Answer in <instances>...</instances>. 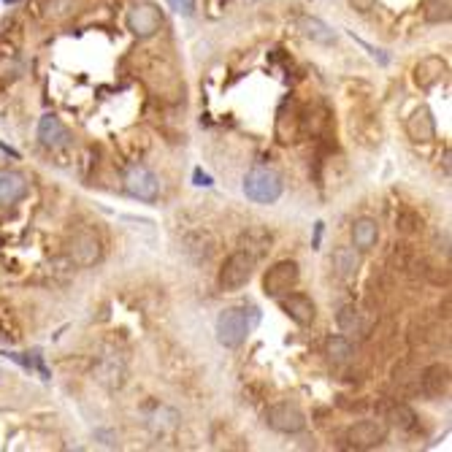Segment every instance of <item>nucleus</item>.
<instances>
[{
    "label": "nucleus",
    "mask_w": 452,
    "mask_h": 452,
    "mask_svg": "<svg viewBox=\"0 0 452 452\" xmlns=\"http://www.w3.org/2000/svg\"><path fill=\"white\" fill-rule=\"evenodd\" d=\"M244 195L255 204H276L279 195H282V176L274 171V168H266V165H255L244 176Z\"/></svg>",
    "instance_id": "nucleus-1"
},
{
    "label": "nucleus",
    "mask_w": 452,
    "mask_h": 452,
    "mask_svg": "<svg viewBox=\"0 0 452 452\" xmlns=\"http://www.w3.org/2000/svg\"><path fill=\"white\" fill-rule=\"evenodd\" d=\"M252 323L249 320V311L244 306H230L225 309L220 317H217V341L227 347V350H236L247 341L249 330H252Z\"/></svg>",
    "instance_id": "nucleus-2"
},
{
    "label": "nucleus",
    "mask_w": 452,
    "mask_h": 452,
    "mask_svg": "<svg viewBox=\"0 0 452 452\" xmlns=\"http://www.w3.org/2000/svg\"><path fill=\"white\" fill-rule=\"evenodd\" d=\"M252 274H255V255L247 252V249H239V252H233L223 263L217 282H220V288L225 290V292H233V290L244 288L252 279Z\"/></svg>",
    "instance_id": "nucleus-3"
},
{
    "label": "nucleus",
    "mask_w": 452,
    "mask_h": 452,
    "mask_svg": "<svg viewBox=\"0 0 452 452\" xmlns=\"http://www.w3.org/2000/svg\"><path fill=\"white\" fill-rule=\"evenodd\" d=\"M298 276H301V271H298L295 260H279L276 266H271L266 271V276H263V292H266L268 298H282L285 292L295 290Z\"/></svg>",
    "instance_id": "nucleus-4"
},
{
    "label": "nucleus",
    "mask_w": 452,
    "mask_h": 452,
    "mask_svg": "<svg viewBox=\"0 0 452 452\" xmlns=\"http://www.w3.org/2000/svg\"><path fill=\"white\" fill-rule=\"evenodd\" d=\"M385 439H388V428L376 420H360L344 433V444L350 450H374V447H382Z\"/></svg>",
    "instance_id": "nucleus-5"
},
{
    "label": "nucleus",
    "mask_w": 452,
    "mask_h": 452,
    "mask_svg": "<svg viewBox=\"0 0 452 452\" xmlns=\"http://www.w3.org/2000/svg\"><path fill=\"white\" fill-rule=\"evenodd\" d=\"M125 190L144 204H155L160 195V182L146 165H130L125 174Z\"/></svg>",
    "instance_id": "nucleus-6"
},
{
    "label": "nucleus",
    "mask_w": 452,
    "mask_h": 452,
    "mask_svg": "<svg viewBox=\"0 0 452 452\" xmlns=\"http://www.w3.org/2000/svg\"><path fill=\"white\" fill-rule=\"evenodd\" d=\"M266 423L279 433H301L306 428V414L301 411L298 404H290V401H279L274 407H268L266 411Z\"/></svg>",
    "instance_id": "nucleus-7"
},
{
    "label": "nucleus",
    "mask_w": 452,
    "mask_h": 452,
    "mask_svg": "<svg viewBox=\"0 0 452 452\" xmlns=\"http://www.w3.org/2000/svg\"><path fill=\"white\" fill-rule=\"evenodd\" d=\"M127 27H130L133 36L149 38V36H155V33L163 27V17H160V11H157L155 6L141 3V6L130 8V14H127Z\"/></svg>",
    "instance_id": "nucleus-8"
},
{
    "label": "nucleus",
    "mask_w": 452,
    "mask_h": 452,
    "mask_svg": "<svg viewBox=\"0 0 452 452\" xmlns=\"http://www.w3.org/2000/svg\"><path fill=\"white\" fill-rule=\"evenodd\" d=\"M450 388H452L450 366H444V363H433V366H428V369L423 371V376H420V390H423L425 398H431V401L447 398V395H450Z\"/></svg>",
    "instance_id": "nucleus-9"
},
{
    "label": "nucleus",
    "mask_w": 452,
    "mask_h": 452,
    "mask_svg": "<svg viewBox=\"0 0 452 452\" xmlns=\"http://www.w3.org/2000/svg\"><path fill=\"white\" fill-rule=\"evenodd\" d=\"M279 304L285 309V314L290 320H295L298 325H311L314 317H317V306H314V301L309 298L306 292H285L279 298Z\"/></svg>",
    "instance_id": "nucleus-10"
},
{
    "label": "nucleus",
    "mask_w": 452,
    "mask_h": 452,
    "mask_svg": "<svg viewBox=\"0 0 452 452\" xmlns=\"http://www.w3.org/2000/svg\"><path fill=\"white\" fill-rule=\"evenodd\" d=\"M38 141H41L46 149H60V146H68L71 133H68V127L60 122V117L43 114L41 120H38Z\"/></svg>",
    "instance_id": "nucleus-11"
},
{
    "label": "nucleus",
    "mask_w": 452,
    "mask_h": 452,
    "mask_svg": "<svg viewBox=\"0 0 452 452\" xmlns=\"http://www.w3.org/2000/svg\"><path fill=\"white\" fill-rule=\"evenodd\" d=\"M407 133H409L411 141H433L436 139V120H433L431 108L428 106H420L409 120H407Z\"/></svg>",
    "instance_id": "nucleus-12"
},
{
    "label": "nucleus",
    "mask_w": 452,
    "mask_h": 452,
    "mask_svg": "<svg viewBox=\"0 0 452 452\" xmlns=\"http://www.w3.org/2000/svg\"><path fill=\"white\" fill-rule=\"evenodd\" d=\"M376 409L382 414V420H388L395 428H404V431H414L417 428V414L407 404H401V401H379Z\"/></svg>",
    "instance_id": "nucleus-13"
},
{
    "label": "nucleus",
    "mask_w": 452,
    "mask_h": 452,
    "mask_svg": "<svg viewBox=\"0 0 452 452\" xmlns=\"http://www.w3.org/2000/svg\"><path fill=\"white\" fill-rule=\"evenodd\" d=\"M27 195V179L20 171H0V204H17Z\"/></svg>",
    "instance_id": "nucleus-14"
},
{
    "label": "nucleus",
    "mask_w": 452,
    "mask_h": 452,
    "mask_svg": "<svg viewBox=\"0 0 452 452\" xmlns=\"http://www.w3.org/2000/svg\"><path fill=\"white\" fill-rule=\"evenodd\" d=\"M444 73H447V62L442 57H425L414 68V82L420 84L423 90H431L433 84H439L444 79Z\"/></svg>",
    "instance_id": "nucleus-15"
},
{
    "label": "nucleus",
    "mask_w": 452,
    "mask_h": 452,
    "mask_svg": "<svg viewBox=\"0 0 452 452\" xmlns=\"http://www.w3.org/2000/svg\"><path fill=\"white\" fill-rule=\"evenodd\" d=\"M71 255H73V260H76V263L90 266V263H95V260L101 257V244H98V239H95V236H90V233H79V236L73 239V244H71Z\"/></svg>",
    "instance_id": "nucleus-16"
},
{
    "label": "nucleus",
    "mask_w": 452,
    "mask_h": 452,
    "mask_svg": "<svg viewBox=\"0 0 452 452\" xmlns=\"http://www.w3.org/2000/svg\"><path fill=\"white\" fill-rule=\"evenodd\" d=\"M376 239H379V225H376V220H371V217H360V220H355V225H352V241H355V249H371L376 247Z\"/></svg>",
    "instance_id": "nucleus-17"
},
{
    "label": "nucleus",
    "mask_w": 452,
    "mask_h": 452,
    "mask_svg": "<svg viewBox=\"0 0 452 452\" xmlns=\"http://www.w3.org/2000/svg\"><path fill=\"white\" fill-rule=\"evenodd\" d=\"M0 339L8 344H17L22 339V325L8 301H0Z\"/></svg>",
    "instance_id": "nucleus-18"
},
{
    "label": "nucleus",
    "mask_w": 452,
    "mask_h": 452,
    "mask_svg": "<svg viewBox=\"0 0 452 452\" xmlns=\"http://www.w3.org/2000/svg\"><path fill=\"white\" fill-rule=\"evenodd\" d=\"M301 33L306 38H311L314 43H323V46H330V43L336 41V33L323 20H317V17H304L301 20Z\"/></svg>",
    "instance_id": "nucleus-19"
},
{
    "label": "nucleus",
    "mask_w": 452,
    "mask_h": 452,
    "mask_svg": "<svg viewBox=\"0 0 452 452\" xmlns=\"http://www.w3.org/2000/svg\"><path fill=\"white\" fill-rule=\"evenodd\" d=\"M358 266H360V257L352 247H339L333 252V271L341 276V279H350L358 274Z\"/></svg>",
    "instance_id": "nucleus-20"
},
{
    "label": "nucleus",
    "mask_w": 452,
    "mask_h": 452,
    "mask_svg": "<svg viewBox=\"0 0 452 452\" xmlns=\"http://www.w3.org/2000/svg\"><path fill=\"white\" fill-rule=\"evenodd\" d=\"M325 355L333 363H347L352 358V341L347 336H330L325 341Z\"/></svg>",
    "instance_id": "nucleus-21"
},
{
    "label": "nucleus",
    "mask_w": 452,
    "mask_h": 452,
    "mask_svg": "<svg viewBox=\"0 0 452 452\" xmlns=\"http://www.w3.org/2000/svg\"><path fill=\"white\" fill-rule=\"evenodd\" d=\"M452 17V6L450 0H428L425 6V20L439 24V22H450Z\"/></svg>",
    "instance_id": "nucleus-22"
},
{
    "label": "nucleus",
    "mask_w": 452,
    "mask_h": 452,
    "mask_svg": "<svg viewBox=\"0 0 452 452\" xmlns=\"http://www.w3.org/2000/svg\"><path fill=\"white\" fill-rule=\"evenodd\" d=\"M395 227H398L401 233H407V236H409V233H417V230L423 227V220H420V217H417V214H414L411 209H407V206H404V209L398 211Z\"/></svg>",
    "instance_id": "nucleus-23"
},
{
    "label": "nucleus",
    "mask_w": 452,
    "mask_h": 452,
    "mask_svg": "<svg viewBox=\"0 0 452 452\" xmlns=\"http://www.w3.org/2000/svg\"><path fill=\"white\" fill-rule=\"evenodd\" d=\"M339 328L344 330V333H355V330H360V317H358V309L344 306L341 311H339Z\"/></svg>",
    "instance_id": "nucleus-24"
},
{
    "label": "nucleus",
    "mask_w": 452,
    "mask_h": 452,
    "mask_svg": "<svg viewBox=\"0 0 452 452\" xmlns=\"http://www.w3.org/2000/svg\"><path fill=\"white\" fill-rule=\"evenodd\" d=\"M176 14H182V17H192L195 14V0H165Z\"/></svg>",
    "instance_id": "nucleus-25"
},
{
    "label": "nucleus",
    "mask_w": 452,
    "mask_h": 452,
    "mask_svg": "<svg viewBox=\"0 0 452 452\" xmlns=\"http://www.w3.org/2000/svg\"><path fill=\"white\" fill-rule=\"evenodd\" d=\"M350 6L355 8V11H360V14H366V11H371L374 6H376V0H350Z\"/></svg>",
    "instance_id": "nucleus-26"
},
{
    "label": "nucleus",
    "mask_w": 452,
    "mask_h": 452,
    "mask_svg": "<svg viewBox=\"0 0 452 452\" xmlns=\"http://www.w3.org/2000/svg\"><path fill=\"white\" fill-rule=\"evenodd\" d=\"M195 179H198V182H195V185L211 187V176H209V174H201V171H195Z\"/></svg>",
    "instance_id": "nucleus-27"
},
{
    "label": "nucleus",
    "mask_w": 452,
    "mask_h": 452,
    "mask_svg": "<svg viewBox=\"0 0 452 452\" xmlns=\"http://www.w3.org/2000/svg\"><path fill=\"white\" fill-rule=\"evenodd\" d=\"M3 3H22V0H3Z\"/></svg>",
    "instance_id": "nucleus-28"
}]
</instances>
